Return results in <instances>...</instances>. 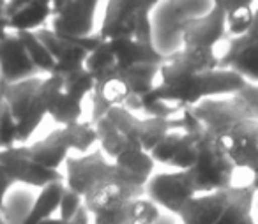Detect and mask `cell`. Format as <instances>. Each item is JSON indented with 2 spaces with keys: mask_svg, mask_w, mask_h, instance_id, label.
Segmentation results:
<instances>
[{
  "mask_svg": "<svg viewBox=\"0 0 258 224\" xmlns=\"http://www.w3.org/2000/svg\"><path fill=\"white\" fill-rule=\"evenodd\" d=\"M0 164L15 180V184L37 187L39 191L55 182H66L64 173L57 170H48L30 159L25 145H16L13 148L0 150Z\"/></svg>",
  "mask_w": 258,
  "mask_h": 224,
  "instance_id": "obj_11",
  "label": "cell"
},
{
  "mask_svg": "<svg viewBox=\"0 0 258 224\" xmlns=\"http://www.w3.org/2000/svg\"><path fill=\"white\" fill-rule=\"evenodd\" d=\"M15 185H16L15 180L9 177L8 171H6L4 168H2V164H0V212L4 210L6 201H8V196H9V192L13 191Z\"/></svg>",
  "mask_w": 258,
  "mask_h": 224,
  "instance_id": "obj_25",
  "label": "cell"
},
{
  "mask_svg": "<svg viewBox=\"0 0 258 224\" xmlns=\"http://www.w3.org/2000/svg\"><path fill=\"white\" fill-rule=\"evenodd\" d=\"M111 48V53L115 58V67L117 71L120 69H129L138 64H163L165 55H161L156 46L138 43L133 37H118V39L108 41Z\"/></svg>",
  "mask_w": 258,
  "mask_h": 224,
  "instance_id": "obj_18",
  "label": "cell"
},
{
  "mask_svg": "<svg viewBox=\"0 0 258 224\" xmlns=\"http://www.w3.org/2000/svg\"><path fill=\"white\" fill-rule=\"evenodd\" d=\"M96 90V80L85 67L69 74H48L43 80L48 117L60 127L82 122L83 103Z\"/></svg>",
  "mask_w": 258,
  "mask_h": 224,
  "instance_id": "obj_2",
  "label": "cell"
},
{
  "mask_svg": "<svg viewBox=\"0 0 258 224\" xmlns=\"http://www.w3.org/2000/svg\"><path fill=\"white\" fill-rule=\"evenodd\" d=\"M256 191L249 185H230L209 194H198L179 213V224H240L253 215Z\"/></svg>",
  "mask_w": 258,
  "mask_h": 224,
  "instance_id": "obj_1",
  "label": "cell"
},
{
  "mask_svg": "<svg viewBox=\"0 0 258 224\" xmlns=\"http://www.w3.org/2000/svg\"><path fill=\"white\" fill-rule=\"evenodd\" d=\"M211 2H212V4H216V6H221L225 0H211Z\"/></svg>",
  "mask_w": 258,
  "mask_h": 224,
  "instance_id": "obj_32",
  "label": "cell"
},
{
  "mask_svg": "<svg viewBox=\"0 0 258 224\" xmlns=\"http://www.w3.org/2000/svg\"><path fill=\"white\" fill-rule=\"evenodd\" d=\"M51 16V0H6L0 23L9 32H37Z\"/></svg>",
  "mask_w": 258,
  "mask_h": 224,
  "instance_id": "obj_15",
  "label": "cell"
},
{
  "mask_svg": "<svg viewBox=\"0 0 258 224\" xmlns=\"http://www.w3.org/2000/svg\"><path fill=\"white\" fill-rule=\"evenodd\" d=\"M16 145H20L18 127L13 120L6 101L0 97V150L13 148Z\"/></svg>",
  "mask_w": 258,
  "mask_h": 224,
  "instance_id": "obj_23",
  "label": "cell"
},
{
  "mask_svg": "<svg viewBox=\"0 0 258 224\" xmlns=\"http://www.w3.org/2000/svg\"><path fill=\"white\" fill-rule=\"evenodd\" d=\"M51 2H53V11H57V9H60L62 6L69 4L71 0H51Z\"/></svg>",
  "mask_w": 258,
  "mask_h": 224,
  "instance_id": "obj_30",
  "label": "cell"
},
{
  "mask_svg": "<svg viewBox=\"0 0 258 224\" xmlns=\"http://www.w3.org/2000/svg\"><path fill=\"white\" fill-rule=\"evenodd\" d=\"M163 69L182 74H204L219 69V55L216 50L207 48H184L172 51L165 57L161 64Z\"/></svg>",
  "mask_w": 258,
  "mask_h": 224,
  "instance_id": "obj_17",
  "label": "cell"
},
{
  "mask_svg": "<svg viewBox=\"0 0 258 224\" xmlns=\"http://www.w3.org/2000/svg\"><path fill=\"white\" fill-rule=\"evenodd\" d=\"M37 36L43 41L46 50L55 60L53 74H69V72L80 71L85 67L87 57L90 50L99 43V36L89 37V39H69V37L58 36L51 29L43 27L37 30Z\"/></svg>",
  "mask_w": 258,
  "mask_h": 224,
  "instance_id": "obj_10",
  "label": "cell"
},
{
  "mask_svg": "<svg viewBox=\"0 0 258 224\" xmlns=\"http://www.w3.org/2000/svg\"><path fill=\"white\" fill-rule=\"evenodd\" d=\"M83 206V198L78 194H75L73 191H69L66 187V192L62 196V201H60V206H58V219L62 222H71L75 219V215L80 212V208Z\"/></svg>",
  "mask_w": 258,
  "mask_h": 224,
  "instance_id": "obj_24",
  "label": "cell"
},
{
  "mask_svg": "<svg viewBox=\"0 0 258 224\" xmlns=\"http://www.w3.org/2000/svg\"><path fill=\"white\" fill-rule=\"evenodd\" d=\"M195 196H198V191L189 170L154 173L145 184V198L156 203L161 210H166L170 215L179 217L180 210Z\"/></svg>",
  "mask_w": 258,
  "mask_h": 224,
  "instance_id": "obj_7",
  "label": "cell"
},
{
  "mask_svg": "<svg viewBox=\"0 0 258 224\" xmlns=\"http://www.w3.org/2000/svg\"><path fill=\"white\" fill-rule=\"evenodd\" d=\"M101 0H71L53 11L51 30L58 36L69 39H89L94 37L96 29V13Z\"/></svg>",
  "mask_w": 258,
  "mask_h": 224,
  "instance_id": "obj_12",
  "label": "cell"
},
{
  "mask_svg": "<svg viewBox=\"0 0 258 224\" xmlns=\"http://www.w3.org/2000/svg\"><path fill=\"white\" fill-rule=\"evenodd\" d=\"M254 20V9L253 8H242L235 11L226 13V36L230 37H242L253 27Z\"/></svg>",
  "mask_w": 258,
  "mask_h": 224,
  "instance_id": "obj_22",
  "label": "cell"
},
{
  "mask_svg": "<svg viewBox=\"0 0 258 224\" xmlns=\"http://www.w3.org/2000/svg\"><path fill=\"white\" fill-rule=\"evenodd\" d=\"M156 224H179V220L173 219V215H168V213L165 215V213H163V217Z\"/></svg>",
  "mask_w": 258,
  "mask_h": 224,
  "instance_id": "obj_28",
  "label": "cell"
},
{
  "mask_svg": "<svg viewBox=\"0 0 258 224\" xmlns=\"http://www.w3.org/2000/svg\"><path fill=\"white\" fill-rule=\"evenodd\" d=\"M43 80L44 76H34L13 85L2 83L0 89V97L6 101L13 120L18 127L20 145H27V141L32 138V134L48 115Z\"/></svg>",
  "mask_w": 258,
  "mask_h": 224,
  "instance_id": "obj_4",
  "label": "cell"
},
{
  "mask_svg": "<svg viewBox=\"0 0 258 224\" xmlns=\"http://www.w3.org/2000/svg\"><path fill=\"white\" fill-rule=\"evenodd\" d=\"M64 166L66 187L75 192V194L82 196V198H85L87 192L92 187H96L97 184H101V182L127 173V171L115 166L111 161H108L101 150L78 157L71 156L66 161Z\"/></svg>",
  "mask_w": 258,
  "mask_h": 224,
  "instance_id": "obj_8",
  "label": "cell"
},
{
  "mask_svg": "<svg viewBox=\"0 0 258 224\" xmlns=\"http://www.w3.org/2000/svg\"><path fill=\"white\" fill-rule=\"evenodd\" d=\"M68 224H92V219H90V213H89V210L85 208V205L80 208V212L75 215V219L71 220V222H68Z\"/></svg>",
  "mask_w": 258,
  "mask_h": 224,
  "instance_id": "obj_27",
  "label": "cell"
},
{
  "mask_svg": "<svg viewBox=\"0 0 258 224\" xmlns=\"http://www.w3.org/2000/svg\"><path fill=\"white\" fill-rule=\"evenodd\" d=\"M237 168L223 150L221 143L207 129L200 132L198 139V157L191 168L198 194H209L233 185V175Z\"/></svg>",
  "mask_w": 258,
  "mask_h": 224,
  "instance_id": "obj_6",
  "label": "cell"
},
{
  "mask_svg": "<svg viewBox=\"0 0 258 224\" xmlns=\"http://www.w3.org/2000/svg\"><path fill=\"white\" fill-rule=\"evenodd\" d=\"M219 55V69H228L242 76L247 83H258V36L247 32L242 37H230Z\"/></svg>",
  "mask_w": 258,
  "mask_h": 224,
  "instance_id": "obj_16",
  "label": "cell"
},
{
  "mask_svg": "<svg viewBox=\"0 0 258 224\" xmlns=\"http://www.w3.org/2000/svg\"><path fill=\"white\" fill-rule=\"evenodd\" d=\"M254 0H225L221 4V8L225 9V13L235 11V9H242V8H253Z\"/></svg>",
  "mask_w": 258,
  "mask_h": 224,
  "instance_id": "obj_26",
  "label": "cell"
},
{
  "mask_svg": "<svg viewBox=\"0 0 258 224\" xmlns=\"http://www.w3.org/2000/svg\"><path fill=\"white\" fill-rule=\"evenodd\" d=\"M249 34H254V36H258V8L254 9V20H253V27H251Z\"/></svg>",
  "mask_w": 258,
  "mask_h": 224,
  "instance_id": "obj_29",
  "label": "cell"
},
{
  "mask_svg": "<svg viewBox=\"0 0 258 224\" xmlns=\"http://www.w3.org/2000/svg\"><path fill=\"white\" fill-rule=\"evenodd\" d=\"M64 192H66L64 182H55V184H50L44 189H41L39 194L34 199L32 208L27 213L25 220L22 224H43L44 220L51 219V217H57L55 213L58 212V206H60Z\"/></svg>",
  "mask_w": 258,
  "mask_h": 224,
  "instance_id": "obj_19",
  "label": "cell"
},
{
  "mask_svg": "<svg viewBox=\"0 0 258 224\" xmlns=\"http://www.w3.org/2000/svg\"><path fill=\"white\" fill-rule=\"evenodd\" d=\"M97 143V131L94 122H78V124L57 127L46 138L25 145L27 154L37 164L48 170L60 171L66 161L71 157V152H78L82 156L90 154V148Z\"/></svg>",
  "mask_w": 258,
  "mask_h": 224,
  "instance_id": "obj_3",
  "label": "cell"
},
{
  "mask_svg": "<svg viewBox=\"0 0 258 224\" xmlns=\"http://www.w3.org/2000/svg\"><path fill=\"white\" fill-rule=\"evenodd\" d=\"M41 76L32 64L22 39L16 32H9L0 23V80L6 85Z\"/></svg>",
  "mask_w": 258,
  "mask_h": 224,
  "instance_id": "obj_14",
  "label": "cell"
},
{
  "mask_svg": "<svg viewBox=\"0 0 258 224\" xmlns=\"http://www.w3.org/2000/svg\"><path fill=\"white\" fill-rule=\"evenodd\" d=\"M22 39L23 46H25L27 53H29L32 64L36 65V69L39 71L41 76L53 74L55 71V60L50 55V51L46 50V46L43 44V41L39 39L36 32H16Z\"/></svg>",
  "mask_w": 258,
  "mask_h": 224,
  "instance_id": "obj_20",
  "label": "cell"
},
{
  "mask_svg": "<svg viewBox=\"0 0 258 224\" xmlns=\"http://www.w3.org/2000/svg\"><path fill=\"white\" fill-rule=\"evenodd\" d=\"M0 224H6V219H4V213L0 212Z\"/></svg>",
  "mask_w": 258,
  "mask_h": 224,
  "instance_id": "obj_33",
  "label": "cell"
},
{
  "mask_svg": "<svg viewBox=\"0 0 258 224\" xmlns=\"http://www.w3.org/2000/svg\"><path fill=\"white\" fill-rule=\"evenodd\" d=\"M85 69L92 74V78L96 82H99L101 78H104L110 72L117 71L115 67V58L113 53H111V48L108 41H101L96 44V46L90 50L89 57H87L85 62Z\"/></svg>",
  "mask_w": 258,
  "mask_h": 224,
  "instance_id": "obj_21",
  "label": "cell"
},
{
  "mask_svg": "<svg viewBox=\"0 0 258 224\" xmlns=\"http://www.w3.org/2000/svg\"><path fill=\"white\" fill-rule=\"evenodd\" d=\"M226 37V13L221 6H212L209 13L184 22L180 27V46L216 50Z\"/></svg>",
  "mask_w": 258,
  "mask_h": 224,
  "instance_id": "obj_13",
  "label": "cell"
},
{
  "mask_svg": "<svg viewBox=\"0 0 258 224\" xmlns=\"http://www.w3.org/2000/svg\"><path fill=\"white\" fill-rule=\"evenodd\" d=\"M216 138L233 166L258 175V120H240Z\"/></svg>",
  "mask_w": 258,
  "mask_h": 224,
  "instance_id": "obj_9",
  "label": "cell"
},
{
  "mask_svg": "<svg viewBox=\"0 0 258 224\" xmlns=\"http://www.w3.org/2000/svg\"><path fill=\"white\" fill-rule=\"evenodd\" d=\"M251 187L256 191V194H258V175H253V180H251Z\"/></svg>",
  "mask_w": 258,
  "mask_h": 224,
  "instance_id": "obj_31",
  "label": "cell"
},
{
  "mask_svg": "<svg viewBox=\"0 0 258 224\" xmlns=\"http://www.w3.org/2000/svg\"><path fill=\"white\" fill-rule=\"evenodd\" d=\"M191 111L212 136L240 120H258V85L247 83L233 96L205 99Z\"/></svg>",
  "mask_w": 258,
  "mask_h": 224,
  "instance_id": "obj_5",
  "label": "cell"
}]
</instances>
